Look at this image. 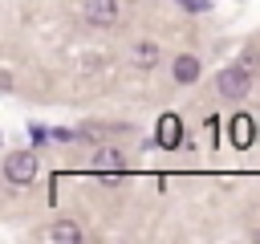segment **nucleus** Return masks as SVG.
Wrapping results in <instances>:
<instances>
[{
    "label": "nucleus",
    "mask_w": 260,
    "mask_h": 244,
    "mask_svg": "<svg viewBox=\"0 0 260 244\" xmlns=\"http://www.w3.org/2000/svg\"><path fill=\"white\" fill-rule=\"evenodd\" d=\"M252 77H256V57H244L240 65L219 69L215 89H219L223 98H248V94H252Z\"/></svg>",
    "instance_id": "f257e3e1"
},
{
    "label": "nucleus",
    "mask_w": 260,
    "mask_h": 244,
    "mask_svg": "<svg viewBox=\"0 0 260 244\" xmlns=\"http://www.w3.org/2000/svg\"><path fill=\"white\" fill-rule=\"evenodd\" d=\"M4 179H8V183H32V179H37V159H32V150H12V155L4 159Z\"/></svg>",
    "instance_id": "f03ea898"
},
{
    "label": "nucleus",
    "mask_w": 260,
    "mask_h": 244,
    "mask_svg": "<svg viewBox=\"0 0 260 244\" xmlns=\"http://www.w3.org/2000/svg\"><path fill=\"white\" fill-rule=\"evenodd\" d=\"M85 20L98 28H114L118 24V0H85Z\"/></svg>",
    "instance_id": "7ed1b4c3"
},
{
    "label": "nucleus",
    "mask_w": 260,
    "mask_h": 244,
    "mask_svg": "<svg viewBox=\"0 0 260 244\" xmlns=\"http://www.w3.org/2000/svg\"><path fill=\"white\" fill-rule=\"evenodd\" d=\"M154 138H158V146H167V150H171V146H179V142H183V122H179L175 114H162V118H158V130H154Z\"/></svg>",
    "instance_id": "20e7f679"
},
{
    "label": "nucleus",
    "mask_w": 260,
    "mask_h": 244,
    "mask_svg": "<svg viewBox=\"0 0 260 244\" xmlns=\"http://www.w3.org/2000/svg\"><path fill=\"white\" fill-rule=\"evenodd\" d=\"M93 167H98V175H126V155L122 150H114V146H102L98 155H93Z\"/></svg>",
    "instance_id": "39448f33"
},
{
    "label": "nucleus",
    "mask_w": 260,
    "mask_h": 244,
    "mask_svg": "<svg viewBox=\"0 0 260 244\" xmlns=\"http://www.w3.org/2000/svg\"><path fill=\"white\" fill-rule=\"evenodd\" d=\"M228 126H232V146H240V150L252 146V138H256V122H252L248 114H236Z\"/></svg>",
    "instance_id": "423d86ee"
},
{
    "label": "nucleus",
    "mask_w": 260,
    "mask_h": 244,
    "mask_svg": "<svg viewBox=\"0 0 260 244\" xmlns=\"http://www.w3.org/2000/svg\"><path fill=\"white\" fill-rule=\"evenodd\" d=\"M175 81H179V85H191V81H199V61H195L191 53L175 57Z\"/></svg>",
    "instance_id": "0eeeda50"
},
{
    "label": "nucleus",
    "mask_w": 260,
    "mask_h": 244,
    "mask_svg": "<svg viewBox=\"0 0 260 244\" xmlns=\"http://www.w3.org/2000/svg\"><path fill=\"white\" fill-rule=\"evenodd\" d=\"M158 57H162V53H158V45H154V41H138V45H134V65H138V69L158 65Z\"/></svg>",
    "instance_id": "6e6552de"
},
{
    "label": "nucleus",
    "mask_w": 260,
    "mask_h": 244,
    "mask_svg": "<svg viewBox=\"0 0 260 244\" xmlns=\"http://www.w3.org/2000/svg\"><path fill=\"white\" fill-rule=\"evenodd\" d=\"M49 236H53L57 244H77V240H81V228H77L73 220H61V224H57V228H53Z\"/></svg>",
    "instance_id": "1a4fd4ad"
}]
</instances>
